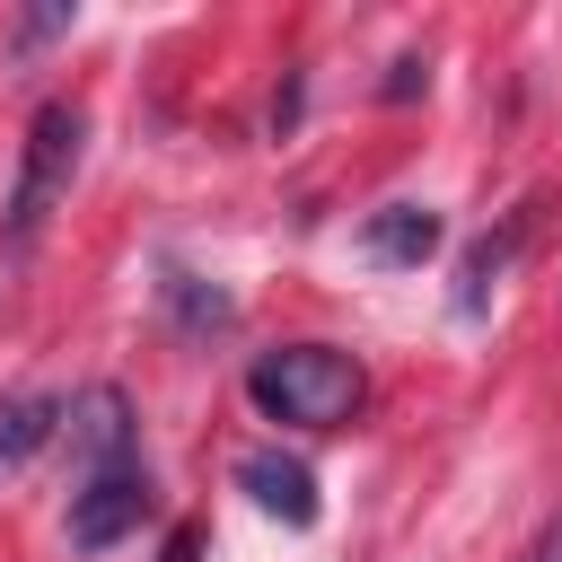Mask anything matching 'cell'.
<instances>
[{
	"label": "cell",
	"instance_id": "cell-1",
	"mask_svg": "<svg viewBox=\"0 0 562 562\" xmlns=\"http://www.w3.org/2000/svg\"><path fill=\"white\" fill-rule=\"evenodd\" d=\"M246 395L263 422H290V430H351L369 404V369L342 342H281L246 369Z\"/></svg>",
	"mask_w": 562,
	"mask_h": 562
},
{
	"label": "cell",
	"instance_id": "cell-2",
	"mask_svg": "<svg viewBox=\"0 0 562 562\" xmlns=\"http://www.w3.org/2000/svg\"><path fill=\"white\" fill-rule=\"evenodd\" d=\"M79 149H88V114H79L70 97H44V105L26 114V140H18V176H9V220H0V237H9L18 255L44 237L53 202L70 193V176H79Z\"/></svg>",
	"mask_w": 562,
	"mask_h": 562
},
{
	"label": "cell",
	"instance_id": "cell-3",
	"mask_svg": "<svg viewBox=\"0 0 562 562\" xmlns=\"http://www.w3.org/2000/svg\"><path fill=\"white\" fill-rule=\"evenodd\" d=\"M149 509H158V492H149V465L79 474V492H70V544H79V553H105V544H123V536H132Z\"/></svg>",
	"mask_w": 562,
	"mask_h": 562
},
{
	"label": "cell",
	"instance_id": "cell-4",
	"mask_svg": "<svg viewBox=\"0 0 562 562\" xmlns=\"http://www.w3.org/2000/svg\"><path fill=\"white\" fill-rule=\"evenodd\" d=\"M61 430H70L79 474L140 465V422H132V395H123V386H88L79 404H61Z\"/></svg>",
	"mask_w": 562,
	"mask_h": 562
},
{
	"label": "cell",
	"instance_id": "cell-5",
	"mask_svg": "<svg viewBox=\"0 0 562 562\" xmlns=\"http://www.w3.org/2000/svg\"><path fill=\"white\" fill-rule=\"evenodd\" d=\"M237 492L281 527H316V474L299 457H281V448H246L237 457Z\"/></svg>",
	"mask_w": 562,
	"mask_h": 562
},
{
	"label": "cell",
	"instance_id": "cell-6",
	"mask_svg": "<svg viewBox=\"0 0 562 562\" xmlns=\"http://www.w3.org/2000/svg\"><path fill=\"white\" fill-rule=\"evenodd\" d=\"M360 255H369V263H422V255H439V211H422V202H386V211H369Z\"/></svg>",
	"mask_w": 562,
	"mask_h": 562
},
{
	"label": "cell",
	"instance_id": "cell-7",
	"mask_svg": "<svg viewBox=\"0 0 562 562\" xmlns=\"http://www.w3.org/2000/svg\"><path fill=\"white\" fill-rule=\"evenodd\" d=\"M518 237H527V211H509V228H501V237H474V246H465V263H457V307H465V316H483V299L501 290V272H509Z\"/></svg>",
	"mask_w": 562,
	"mask_h": 562
},
{
	"label": "cell",
	"instance_id": "cell-8",
	"mask_svg": "<svg viewBox=\"0 0 562 562\" xmlns=\"http://www.w3.org/2000/svg\"><path fill=\"white\" fill-rule=\"evenodd\" d=\"M53 430H61V404L53 395H0V465H26Z\"/></svg>",
	"mask_w": 562,
	"mask_h": 562
},
{
	"label": "cell",
	"instance_id": "cell-9",
	"mask_svg": "<svg viewBox=\"0 0 562 562\" xmlns=\"http://www.w3.org/2000/svg\"><path fill=\"white\" fill-rule=\"evenodd\" d=\"M158 290H167V307H176V316H184L193 334H202V325H228V299H220V290H202L193 272H167Z\"/></svg>",
	"mask_w": 562,
	"mask_h": 562
},
{
	"label": "cell",
	"instance_id": "cell-10",
	"mask_svg": "<svg viewBox=\"0 0 562 562\" xmlns=\"http://www.w3.org/2000/svg\"><path fill=\"white\" fill-rule=\"evenodd\" d=\"M413 88H430V61H413V53H404V61L386 70V97H413Z\"/></svg>",
	"mask_w": 562,
	"mask_h": 562
},
{
	"label": "cell",
	"instance_id": "cell-11",
	"mask_svg": "<svg viewBox=\"0 0 562 562\" xmlns=\"http://www.w3.org/2000/svg\"><path fill=\"white\" fill-rule=\"evenodd\" d=\"M167 562H193V527H176V536H167Z\"/></svg>",
	"mask_w": 562,
	"mask_h": 562
},
{
	"label": "cell",
	"instance_id": "cell-12",
	"mask_svg": "<svg viewBox=\"0 0 562 562\" xmlns=\"http://www.w3.org/2000/svg\"><path fill=\"white\" fill-rule=\"evenodd\" d=\"M536 562H562V518L544 527V544H536Z\"/></svg>",
	"mask_w": 562,
	"mask_h": 562
}]
</instances>
